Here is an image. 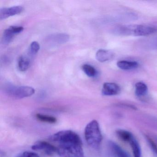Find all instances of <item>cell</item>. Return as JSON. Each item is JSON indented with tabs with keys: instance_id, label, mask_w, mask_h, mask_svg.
<instances>
[{
	"instance_id": "1",
	"label": "cell",
	"mask_w": 157,
	"mask_h": 157,
	"mask_svg": "<svg viewBox=\"0 0 157 157\" xmlns=\"http://www.w3.org/2000/svg\"><path fill=\"white\" fill-rule=\"evenodd\" d=\"M49 139L56 145L57 153L60 157H84L81 140L74 131H59L51 136Z\"/></svg>"
},
{
	"instance_id": "2",
	"label": "cell",
	"mask_w": 157,
	"mask_h": 157,
	"mask_svg": "<svg viewBox=\"0 0 157 157\" xmlns=\"http://www.w3.org/2000/svg\"><path fill=\"white\" fill-rule=\"evenodd\" d=\"M84 135L87 143L91 147L95 150L100 148L102 136L99 123L96 120H92L87 125Z\"/></svg>"
},
{
	"instance_id": "3",
	"label": "cell",
	"mask_w": 157,
	"mask_h": 157,
	"mask_svg": "<svg viewBox=\"0 0 157 157\" xmlns=\"http://www.w3.org/2000/svg\"><path fill=\"white\" fill-rule=\"evenodd\" d=\"M114 31L116 34L119 35L145 36L156 33L157 29L148 25H122L117 27Z\"/></svg>"
},
{
	"instance_id": "4",
	"label": "cell",
	"mask_w": 157,
	"mask_h": 157,
	"mask_svg": "<svg viewBox=\"0 0 157 157\" xmlns=\"http://www.w3.org/2000/svg\"><path fill=\"white\" fill-rule=\"evenodd\" d=\"M4 91L8 95L17 99L30 97L35 92L32 87L25 86L17 87L11 84L6 85L4 87Z\"/></svg>"
},
{
	"instance_id": "5",
	"label": "cell",
	"mask_w": 157,
	"mask_h": 157,
	"mask_svg": "<svg viewBox=\"0 0 157 157\" xmlns=\"http://www.w3.org/2000/svg\"><path fill=\"white\" fill-rule=\"evenodd\" d=\"M32 148L34 150L41 151L47 155L50 156L57 152L56 146L49 142L43 140L36 141L32 146Z\"/></svg>"
},
{
	"instance_id": "6",
	"label": "cell",
	"mask_w": 157,
	"mask_h": 157,
	"mask_svg": "<svg viewBox=\"0 0 157 157\" xmlns=\"http://www.w3.org/2000/svg\"><path fill=\"white\" fill-rule=\"evenodd\" d=\"M22 26H11L6 29L3 33V42L4 44H10L13 39L14 36L23 31Z\"/></svg>"
},
{
	"instance_id": "7",
	"label": "cell",
	"mask_w": 157,
	"mask_h": 157,
	"mask_svg": "<svg viewBox=\"0 0 157 157\" xmlns=\"http://www.w3.org/2000/svg\"><path fill=\"white\" fill-rule=\"evenodd\" d=\"M21 6H14L9 8H2L0 10V19L1 20L7 19L10 16L20 14L23 11Z\"/></svg>"
},
{
	"instance_id": "8",
	"label": "cell",
	"mask_w": 157,
	"mask_h": 157,
	"mask_svg": "<svg viewBox=\"0 0 157 157\" xmlns=\"http://www.w3.org/2000/svg\"><path fill=\"white\" fill-rule=\"evenodd\" d=\"M120 87L113 82H105L103 85L102 93L104 95L112 96L117 95L120 92Z\"/></svg>"
},
{
	"instance_id": "9",
	"label": "cell",
	"mask_w": 157,
	"mask_h": 157,
	"mask_svg": "<svg viewBox=\"0 0 157 157\" xmlns=\"http://www.w3.org/2000/svg\"><path fill=\"white\" fill-rule=\"evenodd\" d=\"M69 36L67 34L64 33H59L53 34L48 36V41L52 43V45L60 44H64L68 41Z\"/></svg>"
},
{
	"instance_id": "10",
	"label": "cell",
	"mask_w": 157,
	"mask_h": 157,
	"mask_svg": "<svg viewBox=\"0 0 157 157\" xmlns=\"http://www.w3.org/2000/svg\"><path fill=\"white\" fill-rule=\"evenodd\" d=\"M108 145L110 149L115 157H130L126 151L113 141H109Z\"/></svg>"
},
{
	"instance_id": "11",
	"label": "cell",
	"mask_w": 157,
	"mask_h": 157,
	"mask_svg": "<svg viewBox=\"0 0 157 157\" xmlns=\"http://www.w3.org/2000/svg\"><path fill=\"white\" fill-rule=\"evenodd\" d=\"M112 52L104 49H100L96 54V58L101 62H105L112 59L113 57Z\"/></svg>"
},
{
	"instance_id": "12",
	"label": "cell",
	"mask_w": 157,
	"mask_h": 157,
	"mask_svg": "<svg viewBox=\"0 0 157 157\" xmlns=\"http://www.w3.org/2000/svg\"><path fill=\"white\" fill-rule=\"evenodd\" d=\"M137 62L135 61H129L126 60H121L117 63V66L123 70H129L134 69L138 67Z\"/></svg>"
},
{
	"instance_id": "13",
	"label": "cell",
	"mask_w": 157,
	"mask_h": 157,
	"mask_svg": "<svg viewBox=\"0 0 157 157\" xmlns=\"http://www.w3.org/2000/svg\"><path fill=\"white\" fill-rule=\"evenodd\" d=\"M30 64L31 59L29 57L25 56H21L18 60V69L21 71H26L30 67Z\"/></svg>"
},
{
	"instance_id": "14",
	"label": "cell",
	"mask_w": 157,
	"mask_h": 157,
	"mask_svg": "<svg viewBox=\"0 0 157 157\" xmlns=\"http://www.w3.org/2000/svg\"><path fill=\"white\" fill-rule=\"evenodd\" d=\"M133 151L134 157H142L141 148L137 140L133 137L129 142Z\"/></svg>"
},
{
	"instance_id": "15",
	"label": "cell",
	"mask_w": 157,
	"mask_h": 157,
	"mask_svg": "<svg viewBox=\"0 0 157 157\" xmlns=\"http://www.w3.org/2000/svg\"><path fill=\"white\" fill-rule=\"evenodd\" d=\"M117 136L120 139L124 142L129 143L131 139L134 137L131 133L124 129H118L116 131Z\"/></svg>"
},
{
	"instance_id": "16",
	"label": "cell",
	"mask_w": 157,
	"mask_h": 157,
	"mask_svg": "<svg viewBox=\"0 0 157 157\" xmlns=\"http://www.w3.org/2000/svg\"><path fill=\"white\" fill-rule=\"evenodd\" d=\"M136 94L138 97H143L147 93V87L143 82H137L135 85Z\"/></svg>"
},
{
	"instance_id": "17",
	"label": "cell",
	"mask_w": 157,
	"mask_h": 157,
	"mask_svg": "<svg viewBox=\"0 0 157 157\" xmlns=\"http://www.w3.org/2000/svg\"><path fill=\"white\" fill-rule=\"evenodd\" d=\"M145 137L153 152L157 155V136L146 134Z\"/></svg>"
},
{
	"instance_id": "18",
	"label": "cell",
	"mask_w": 157,
	"mask_h": 157,
	"mask_svg": "<svg viewBox=\"0 0 157 157\" xmlns=\"http://www.w3.org/2000/svg\"><path fill=\"white\" fill-rule=\"evenodd\" d=\"M36 118L39 121L45 123H50V124H54L57 122V119L55 117L47 115L42 114H36Z\"/></svg>"
},
{
	"instance_id": "19",
	"label": "cell",
	"mask_w": 157,
	"mask_h": 157,
	"mask_svg": "<svg viewBox=\"0 0 157 157\" xmlns=\"http://www.w3.org/2000/svg\"><path fill=\"white\" fill-rule=\"evenodd\" d=\"M82 69L84 73L88 77L93 78L97 74V71L95 68L88 64H85L82 66Z\"/></svg>"
},
{
	"instance_id": "20",
	"label": "cell",
	"mask_w": 157,
	"mask_h": 157,
	"mask_svg": "<svg viewBox=\"0 0 157 157\" xmlns=\"http://www.w3.org/2000/svg\"><path fill=\"white\" fill-rule=\"evenodd\" d=\"M40 48V45L38 44V42H36V41L33 42L30 45V53L32 55H36L39 51Z\"/></svg>"
},
{
	"instance_id": "21",
	"label": "cell",
	"mask_w": 157,
	"mask_h": 157,
	"mask_svg": "<svg viewBox=\"0 0 157 157\" xmlns=\"http://www.w3.org/2000/svg\"><path fill=\"white\" fill-rule=\"evenodd\" d=\"M17 157H39V156L35 152L26 151L19 154Z\"/></svg>"
}]
</instances>
